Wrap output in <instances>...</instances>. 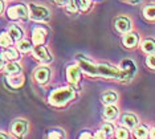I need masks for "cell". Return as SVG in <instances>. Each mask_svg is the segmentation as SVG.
<instances>
[{
    "label": "cell",
    "instance_id": "cell-12",
    "mask_svg": "<svg viewBox=\"0 0 155 139\" xmlns=\"http://www.w3.org/2000/svg\"><path fill=\"white\" fill-rule=\"evenodd\" d=\"M139 41V36L138 33H134V32H131V33H125V36H123V45L126 46V48H134L137 44H138Z\"/></svg>",
    "mask_w": 155,
    "mask_h": 139
},
{
    "label": "cell",
    "instance_id": "cell-31",
    "mask_svg": "<svg viewBox=\"0 0 155 139\" xmlns=\"http://www.w3.org/2000/svg\"><path fill=\"white\" fill-rule=\"evenodd\" d=\"M94 138H100V139H102V138H106V134H105L102 130H100V131H97V133L94 134Z\"/></svg>",
    "mask_w": 155,
    "mask_h": 139
},
{
    "label": "cell",
    "instance_id": "cell-29",
    "mask_svg": "<svg viewBox=\"0 0 155 139\" xmlns=\"http://www.w3.org/2000/svg\"><path fill=\"white\" fill-rule=\"evenodd\" d=\"M115 138H118V139H126V138H129V131L126 130V129H118L117 131H115Z\"/></svg>",
    "mask_w": 155,
    "mask_h": 139
},
{
    "label": "cell",
    "instance_id": "cell-6",
    "mask_svg": "<svg viewBox=\"0 0 155 139\" xmlns=\"http://www.w3.org/2000/svg\"><path fill=\"white\" fill-rule=\"evenodd\" d=\"M47 36H48V29L43 25L33 28L32 31V42L33 45H44L47 41Z\"/></svg>",
    "mask_w": 155,
    "mask_h": 139
},
{
    "label": "cell",
    "instance_id": "cell-34",
    "mask_svg": "<svg viewBox=\"0 0 155 139\" xmlns=\"http://www.w3.org/2000/svg\"><path fill=\"white\" fill-rule=\"evenodd\" d=\"M122 2H126V3H129V4H138L139 0H122Z\"/></svg>",
    "mask_w": 155,
    "mask_h": 139
},
{
    "label": "cell",
    "instance_id": "cell-17",
    "mask_svg": "<svg viewBox=\"0 0 155 139\" xmlns=\"http://www.w3.org/2000/svg\"><path fill=\"white\" fill-rule=\"evenodd\" d=\"M3 57H4L7 61H17V60L20 58V55H19V52H17V49L8 48L3 53Z\"/></svg>",
    "mask_w": 155,
    "mask_h": 139
},
{
    "label": "cell",
    "instance_id": "cell-25",
    "mask_svg": "<svg viewBox=\"0 0 155 139\" xmlns=\"http://www.w3.org/2000/svg\"><path fill=\"white\" fill-rule=\"evenodd\" d=\"M11 37L8 36V33H2L0 35V46H3V48H8L9 45H11Z\"/></svg>",
    "mask_w": 155,
    "mask_h": 139
},
{
    "label": "cell",
    "instance_id": "cell-23",
    "mask_svg": "<svg viewBox=\"0 0 155 139\" xmlns=\"http://www.w3.org/2000/svg\"><path fill=\"white\" fill-rule=\"evenodd\" d=\"M143 16L146 17L147 20L150 21H154L155 19V8H154V4H149L143 8Z\"/></svg>",
    "mask_w": 155,
    "mask_h": 139
},
{
    "label": "cell",
    "instance_id": "cell-2",
    "mask_svg": "<svg viewBox=\"0 0 155 139\" xmlns=\"http://www.w3.org/2000/svg\"><path fill=\"white\" fill-rule=\"evenodd\" d=\"M96 76H105V77H110V78H115V80H129L130 74L126 73L125 70L119 69L115 66H110L106 64H100L96 65Z\"/></svg>",
    "mask_w": 155,
    "mask_h": 139
},
{
    "label": "cell",
    "instance_id": "cell-24",
    "mask_svg": "<svg viewBox=\"0 0 155 139\" xmlns=\"http://www.w3.org/2000/svg\"><path fill=\"white\" fill-rule=\"evenodd\" d=\"M77 2V7H78L80 11L82 12H87L91 7V2L90 0H76Z\"/></svg>",
    "mask_w": 155,
    "mask_h": 139
},
{
    "label": "cell",
    "instance_id": "cell-16",
    "mask_svg": "<svg viewBox=\"0 0 155 139\" xmlns=\"http://www.w3.org/2000/svg\"><path fill=\"white\" fill-rule=\"evenodd\" d=\"M118 115V109L114 105H106V108L104 110V117L106 119H115Z\"/></svg>",
    "mask_w": 155,
    "mask_h": 139
},
{
    "label": "cell",
    "instance_id": "cell-32",
    "mask_svg": "<svg viewBox=\"0 0 155 139\" xmlns=\"http://www.w3.org/2000/svg\"><path fill=\"white\" fill-rule=\"evenodd\" d=\"M80 138L81 139H84V138H93V135H91L90 133H82L80 135Z\"/></svg>",
    "mask_w": 155,
    "mask_h": 139
},
{
    "label": "cell",
    "instance_id": "cell-15",
    "mask_svg": "<svg viewBox=\"0 0 155 139\" xmlns=\"http://www.w3.org/2000/svg\"><path fill=\"white\" fill-rule=\"evenodd\" d=\"M117 98H118V95L114 91H106L101 95V101L105 105H111V103L117 102Z\"/></svg>",
    "mask_w": 155,
    "mask_h": 139
},
{
    "label": "cell",
    "instance_id": "cell-33",
    "mask_svg": "<svg viewBox=\"0 0 155 139\" xmlns=\"http://www.w3.org/2000/svg\"><path fill=\"white\" fill-rule=\"evenodd\" d=\"M66 2H68V0H54V3L58 4V5H65Z\"/></svg>",
    "mask_w": 155,
    "mask_h": 139
},
{
    "label": "cell",
    "instance_id": "cell-27",
    "mask_svg": "<svg viewBox=\"0 0 155 139\" xmlns=\"http://www.w3.org/2000/svg\"><path fill=\"white\" fill-rule=\"evenodd\" d=\"M101 130L106 134V137H110V135L114 133V126H113L111 123H104L101 127Z\"/></svg>",
    "mask_w": 155,
    "mask_h": 139
},
{
    "label": "cell",
    "instance_id": "cell-37",
    "mask_svg": "<svg viewBox=\"0 0 155 139\" xmlns=\"http://www.w3.org/2000/svg\"><path fill=\"white\" fill-rule=\"evenodd\" d=\"M0 138H3V139H7V138H9L8 135H5V134H2L0 133Z\"/></svg>",
    "mask_w": 155,
    "mask_h": 139
},
{
    "label": "cell",
    "instance_id": "cell-9",
    "mask_svg": "<svg viewBox=\"0 0 155 139\" xmlns=\"http://www.w3.org/2000/svg\"><path fill=\"white\" fill-rule=\"evenodd\" d=\"M114 24H115V28L121 33H127V32L131 31V21H130L129 17L119 16L114 20Z\"/></svg>",
    "mask_w": 155,
    "mask_h": 139
},
{
    "label": "cell",
    "instance_id": "cell-13",
    "mask_svg": "<svg viewBox=\"0 0 155 139\" xmlns=\"http://www.w3.org/2000/svg\"><path fill=\"white\" fill-rule=\"evenodd\" d=\"M122 123L126 126V129H134L138 124V118L134 114H123L122 115Z\"/></svg>",
    "mask_w": 155,
    "mask_h": 139
},
{
    "label": "cell",
    "instance_id": "cell-11",
    "mask_svg": "<svg viewBox=\"0 0 155 139\" xmlns=\"http://www.w3.org/2000/svg\"><path fill=\"white\" fill-rule=\"evenodd\" d=\"M49 77H51V70L47 66H40L35 72V78L38 84H47Z\"/></svg>",
    "mask_w": 155,
    "mask_h": 139
},
{
    "label": "cell",
    "instance_id": "cell-26",
    "mask_svg": "<svg viewBox=\"0 0 155 139\" xmlns=\"http://www.w3.org/2000/svg\"><path fill=\"white\" fill-rule=\"evenodd\" d=\"M65 5H66L68 12H70V13H76L77 11H78V7H77V2H76V0H68Z\"/></svg>",
    "mask_w": 155,
    "mask_h": 139
},
{
    "label": "cell",
    "instance_id": "cell-19",
    "mask_svg": "<svg viewBox=\"0 0 155 139\" xmlns=\"http://www.w3.org/2000/svg\"><path fill=\"white\" fill-rule=\"evenodd\" d=\"M119 69L125 70L126 73H129L130 76H133L134 73H135V65L130 61V60H123V61L121 62V68Z\"/></svg>",
    "mask_w": 155,
    "mask_h": 139
},
{
    "label": "cell",
    "instance_id": "cell-21",
    "mask_svg": "<svg viewBox=\"0 0 155 139\" xmlns=\"http://www.w3.org/2000/svg\"><path fill=\"white\" fill-rule=\"evenodd\" d=\"M32 49V45H31V41L28 40H19L17 41V51H20L21 53H28Z\"/></svg>",
    "mask_w": 155,
    "mask_h": 139
},
{
    "label": "cell",
    "instance_id": "cell-5",
    "mask_svg": "<svg viewBox=\"0 0 155 139\" xmlns=\"http://www.w3.org/2000/svg\"><path fill=\"white\" fill-rule=\"evenodd\" d=\"M66 78L70 85L80 89L78 84L81 82V68L78 65H69L66 69Z\"/></svg>",
    "mask_w": 155,
    "mask_h": 139
},
{
    "label": "cell",
    "instance_id": "cell-30",
    "mask_svg": "<svg viewBox=\"0 0 155 139\" xmlns=\"http://www.w3.org/2000/svg\"><path fill=\"white\" fill-rule=\"evenodd\" d=\"M155 57H154V55H149V57L146 58V64H147V66L150 68V69H154L155 68Z\"/></svg>",
    "mask_w": 155,
    "mask_h": 139
},
{
    "label": "cell",
    "instance_id": "cell-4",
    "mask_svg": "<svg viewBox=\"0 0 155 139\" xmlns=\"http://www.w3.org/2000/svg\"><path fill=\"white\" fill-rule=\"evenodd\" d=\"M28 13H29L31 19L36 20V21H47L49 20V9L47 7H41V5H36V4H29L28 7Z\"/></svg>",
    "mask_w": 155,
    "mask_h": 139
},
{
    "label": "cell",
    "instance_id": "cell-28",
    "mask_svg": "<svg viewBox=\"0 0 155 139\" xmlns=\"http://www.w3.org/2000/svg\"><path fill=\"white\" fill-rule=\"evenodd\" d=\"M64 137H65V134L62 130H51V133L48 134V138H54V139H60Z\"/></svg>",
    "mask_w": 155,
    "mask_h": 139
},
{
    "label": "cell",
    "instance_id": "cell-35",
    "mask_svg": "<svg viewBox=\"0 0 155 139\" xmlns=\"http://www.w3.org/2000/svg\"><path fill=\"white\" fill-rule=\"evenodd\" d=\"M3 68H4V60H3L2 57H0V70H2Z\"/></svg>",
    "mask_w": 155,
    "mask_h": 139
},
{
    "label": "cell",
    "instance_id": "cell-3",
    "mask_svg": "<svg viewBox=\"0 0 155 139\" xmlns=\"http://www.w3.org/2000/svg\"><path fill=\"white\" fill-rule=\"evenodd\" d=\"M7 17L11 20H28V17H29L28 7L25 4H17L9 7L7 9Z\"/></svg>",
    "mask_w": 155,
    "mask_h": 139
},
{
    "label": "cell",
    "instance_id": "cell-7",
    "mask_svg": "<svg viewBox=\"0 0 155 139\" xmlns=\"http://www.w3.org/2000/svg\"><path fill=\"white\" fill-rule=\"evenodd\" d=\"M32 53H33V56L36 57L38 61H41L44 64H49V62L53 61V57L49 55L48 51L45 49V46H43V45H33Z\"/></svg>",
    "mask_w": 155,
    "mask_h": 139
},
{
    "label": "cell",
    "instance_id": "cell-8",
    "mask_svg": "<svg viewBox=\"0 0 155 139\" xmlns=\"http://www.w3.org/2000/svg\"><path fill=\"white\" fill-rule=\"evenodd\" d=\"M27 129H28V122L25 119H16L12 123V127H11L12 134L15 137H23V135H25Z\"/></svg>",
    "mask_w": 155,
    "mask_h": 139
},
{
    "label": "cell",
    "instance_id": "cell-22",
    "mask_svg": "<svg viewBox=\"0 0 155 139\" xmlns=\"http://www.w3.org/2000/svg\"><path fill=\"white\" fill-rule=\"evenodd\" d=\"M149 133H150V130H149V127L147 126H138L135 130H134V135H135L137 138H139V139L147 138L149 137Z\"/></svg>",
    "mask_w": 155,
    "mask_h": 139
},
{
    "label": "cell",
    "instance_id": "cell-10",
    "mask_svg": "<svg viewBox=\"0 0 155 139\" xmlns=\"http://www.w3.org/2000/svg\"><path fill=\"white\" fill-rule=\"evenodd\" d=\"M24 81H25V77H24V74H21V72L15 73V74H9V76L7 77V84H8L11 88H13V89L21 88Z\"/></svg>",
    "mask_w": 155,
    "mask_h": 139
},
{
    "label": "cell",
    "instance_id": "cell-14",
    "mask_svg": "<svg viewBox=\"0 0 155 139\" xmlns=\"http://www.w3.org/2000/svg\"><path fill=\"white\" fill-rule=\"evenodd\" d=\"M8 36L11 37L12 41H19V40H21V38H23L24 32H23V29L20 27L11 25V27H9V29H8Z\"/></svg>",
    "mask_w": 155,
    "mask_h": 139
},
{
    "label": "cell",
    "instance_id": "cell-36",
    "mask_svg": "<svg viewBox=\"0 0 155 139\" xmlns=\"http://www.w3.org/2000/svg\"><path fill=\"white\" fill-rule=\"evenodd\" d=\"M3 8H4V3H3V0H0V13L3 12Z\"/></svg>",
    "mask_w": 155,
    "mask_h": 139
},
{
    "label": "cell",
    "instance_id": "cell-18",
    "mask_svg": "<svg viewBox=\"0 0 155 139\" xmlns=\"http://www.w3.org/2000/svg\"><path fill=\"white\" fill-rule=\"evenodd\" d=\"M4 69L8 74H15V73L21 72V66H20L19 64H16L15 61H8V64L4 65Z\"/></svg>",
    "mask_w": 155,
    "mask_h": 139
},
{
    "label": "cell",
    "instance_id": "cell-1",
    "mask_svg": "<svg viewBox=\"0 0 155 139\" xmlns=\"http://www.w3.org/2000/svg\"><path fill=\"white\" fill-rule=\"evenodd\" d=\"M74 98L76 91L72 88H60L51 93L49 103L52 106H56V108H61V106H65L66 103H69L70 101H73Z\"/></svg>",
    "mask_w": 155,
    "mask_h": 139
},
{
    "label": "cell",
    "instance_id": "cell-20",
    "mask_svg": "<svg viewBox=\"0 0 155 139\" xmlns=\"http://www.w3.org/2000/svg\"><path fill=\"white\" fill-rule=\"evenodd\" d=\"M142 51L147 55H154V51H155V44H154V40H144L142 42Z\"/></svg>",
    "mask_w": 155,
    "mask_h": 139
}]
</instances>
